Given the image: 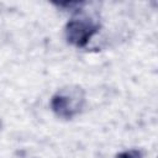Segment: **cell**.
<instances>
[{
    "instance_id": "3957f363",
    "label": "cell",
    "mask_w": 158,
    "mask_h": 158,
    "mask_svg": "<svg viewBox=\"0 0 158 158\" xmlns=\"http://www.w3.org/2000/svg\"><path fill=\"white\" fill-rule=\"evenodd\" d=\"M115 158H143V152L138 148H131L117 153Z\"/></svg>"
},
{
    "instance_id": "6da1fadb",
    "label": "cell",
    "mask_w": 158,
    "mask_h": 158,
    "mask_svg": "<svg viewBox=\"0 0 158 158\" xmlns=\"http://www.w3.org/2000/svg\"><path fill=\"white\" fill-rule=\"evenodd\" d=\"M84 105L85 91L79 85H65L51 98V110L62 120L74 118L83 111Z\"/></svg>"
},
{
    "instance_id": "7a4b0ae2",
    "label": "cell",
    "mask_w": 158,
    "mask_h": 158,
    "mask_svg": "<svg viewBox=\"0 0 158 158\" xmlns=\"http://www.w3.org/2000/svg\"><path fill=\"white\" fill-rule=\"evenodd\" d=\"M99 23L88 17V16H78L70 19L64 27V36L69 44L83 48L85 47L89 41L98 33Z\"/></svg>"
}]
</instances>
